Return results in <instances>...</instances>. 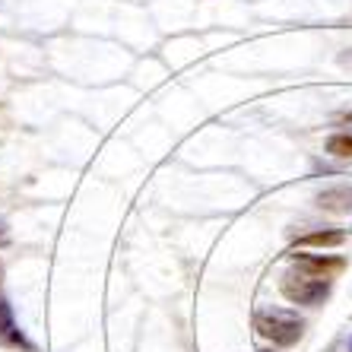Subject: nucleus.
<instances>
[{"mask_svg": "<svg viewBox=\"0 0 352 352\" xmlns=\"http://www.w3.org/2000/svg\"><path fill=\"white\" fill-rule=\"evenodd\" d=\"M254 330L273 346H295L305 333V320L286 308H261L254 311Z\"/></svg>", "mask_w": 352, "mask_h": 352, "instance_id": "obj_1", "label": "nucleus"}, {"mask_svg": "<svg viewBox=\"0 0 352 352\" xmlns=\"http://www.w3.org/2000/svg\"><path fill=\"white\" fill-rule=\"evenodd\" d=\"M279 292L286 295L292 305L318 308V305H324L330 298V279H320L292 263V270H286L283 279H279Z\"/></svg>", "mask_w": 352, "mask_h": 352, "instance_id": "obj_2", "label": "nucleus"}, {"mask_svg": "<svg viewBox=\"0 0 352 352\" xmlns=\"http://www.w3.org/2000/svg\"><path fill=\"white\" fill-rule=\"evenodd\" d=\"M292 263L295 267H302V270L314 273L320 279H333L349 267L346 257H320V254H292Z\"/></svg>", "mask_w": 352, "mask_h": 352, "instance_id": "obj_3", "label": "nucleus"}, {"mask_svg": "<svg viewBox=\"0 0 352 352\" xmlns=\"http://www.w3.org/2000/svg\"><path fill=\"white\" fill-rule=\"evenodd\" d=\"M314 206L324 213H336V216H349L352 213V188L349 184H336V188H324L314 197Z\"/></svg>", "mask_w": 352, "mask_h": 352, "instance_id": "obj_4", "label": "nucleus"}, {"mask_svg": "<svg viewBox=\"0 0 352 352\" xmlns=\"http://www.w3.org/2000/svg\"><path fill=\"white\" fill-rule=\"evenodd\" d=\"M0 343L10 346V349H25V352L32 349V343L25 340V333L13 320V308H10L7 298H0Z\"/></svg>", "mask_w": 352, "mask_h": 352, "instance_id": "obj_5", "label": "nucleus"}, {"mask_svg": "<svg viewBox=\"0 0 352 352\" xmlns=\"http://www.w3.org/2000/svg\"><path fill=\"white\" fill-rule=\"evenodd\" d=\"M343 241H346L343 229H318V232H308V235L295 238L298 248H340Z\"/></svg>", "mask_w": 352, "mask_h": 352, "instance_id": "obj_6", "label": "nucleus"}, {"mask_svg": "<svg viewBox=\"0 0 352 352\" xmlns=\"http://www.w3.org/2000/svg\"><path fill=\"white\" fill-rule=\"evenodd\" d=\"M324 149L336 159H352V131H340V133H333V137H327Z\"/></svg>", "mask_w": 352, "mask_h": 352, "instance_id": "obj_7", "label": "nucleus"}, {"mask_svg": "<svg viewBox=\"0 0 352 352\" xmlns=\"http://www.w3.org/2000/svg\"><path fill=\"white\" fill-rule=\"evenodd\" d=\"M7 241H10V235H7V222L0 219V248L7 245Z\"/></svg>", "mask_w": 352, "mask_h": 352, "instance_id": "obj_8", "label": "nucleus"}, {"mask_svg": "<svg viewBox=\"0 0 352 352\" xmlns=\"http://www.w3.org/2000/svg\"><path fill=\"white\" fill-rule=\"evenodd\" d=\"M261 352H276V349H261Z\"/></svg>", "mask_w": 352, "mask_h": 352, "instance_id": "obj_9", "label": "nucleus"}, {"mask_svg": "<svg viewBox=\"0 0 352 352\" xmlns=\"http://www.w3.org/2000/svg\"><path fill=\"white\" fill-rule=\"evenodd\" d=\"M349 352H352V336H349Z\"/></svg>", "mask_w": 352, "mask_h": 352, "instance_id": "obj_10", "label": "nucleus"}]
</instances>
